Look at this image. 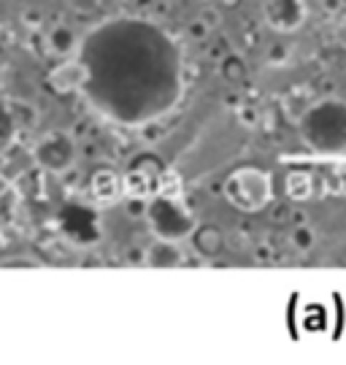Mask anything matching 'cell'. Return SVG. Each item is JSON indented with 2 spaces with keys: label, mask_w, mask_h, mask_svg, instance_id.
I'll return each instance as SVG.
<instances>
[{
  "label": "cell",
  "mask_w": 346,
  "mask_h": 365,
  "mask_svg": "<svg viewBox=\"0 0 346 365\" xmlns=\"http://www.w3.org/2000/svg\"><path fill=\"white\" fill-rule=\"evenodd\" d=\"M219 73L222 78H228V81H244L246 78V63L238 57V54H228L222 63H219Z\"/></svg>",
  "instance_id": "13"
},
{
  "label": "cell",
  "mask_w": 346,
  "mask_h": 365,
  "mask_svg": "<svg viewBox=\"0 0 346 365\" xmlns=\"http://www.w3.org/2000/svg\"><path fill=\"white\" fill-rule=\"evenodd\" d=\"M46 49H49V54H54V57L68 60V57H76L78 54L81 41H78L73 27L54 25V27H49V33H46Z\"/></svg>",
  "instance_id": "9"
},
{
  "label": "cell",
  "mask_w": 346,
  "mask_h": 365,
  "mask_svg": "<svg viewBox=\"0 0 346 365\" xmlns=\"http://www.w3.org/2000/svg\"><path fill=\"white\" fill-rule=\"evenodd\" d=\"M87 84H90V66L76 57L60 60L46 73V87L57 95H73V92L87 90Z\"/></svg>",
  "instance_id": "6"
},
{
  "label": "cell",
  "mask_w": 346,
  "mask_h": 365,
  "mask_svg": "<svg viewBox=\"0 0 346 365\" xmlns=\"http://www.w3.org/2000/svg\"><path fill=\"white\" fill-rule=\"evenodd\" d=\"M187 33H190V36H193V38H205V36H208V33H211V25H208V22H205L203 16H198V19H195V22H190V27H187Z\"/></svg>",
  "instance_id": "19"
},
{
  "label": "cell",
  "mask_w": 346,
  "mask_h": 365,
  "mask_svg": "<svg viewBox=\"0 0 346 365\" xmlns=\"http://www.w3.org/2000/svg\"><path fill=\"white\" fill-rule=\"evenodd\" d=\"M149 200H152V197L128 195V200H125V214H128L130 220H146V214H149Z\"/></svg>",
  "instance_id": "14"
},
{
  "label": "cell",
  "mask_w": 346,
  "mask_h": 365,
  "mask_svg": "<svg viewBox=\"0 0 346 365\" xmlns=\"http://www.w3.org/2000/svg\"><path fill=\"white\" fill-rule=\"evenodd\" d=\"M146 225L152 230L154 238H163V241H187L193 238L195 227H198V220L195 214L187 209V203L181 200V190L179 187H168L166 182L160 184L157 195L149 200V214H146Z\"/></svg>",
  "instance_id": "2"
},
{
  "label": "cell",
  "mask_w": 346,
  "mask_h": 365,
  "mask_svg": "<svg viewBox=\"0 0 346 365\" xmlns=\"http://www.w3.org/2000/svg\"><path fill=\"white\" fill-rule=\"evenodd\" d=\"M314 241H317V235H314L311 227H295L292 230V247L297 252H308V249L314 247Z\"/></svg>",
  "instance_id": "16"
},
{
  "label": "cell",
  "mask_w": 346,
  "mask_h": 365,
  "mask_svg": "<svg viewBox=\"0 0 346 365\" xmlns=\"http://www.w3.org/2000/svg\"><path fill=\"white\" fill-rule=\"evenodd\" d=\"M65 3H68V9L73 14H78V16H90V14L101 11L106 0H65Z\"/></svg>",
  "instance_id": "15"
},
{
  "label": "cell",
  "mask_w": 346,
  "mask_h": 365,
  "mask_svg": "<svg viewBox=\"0 0 346 365\" xmlns=\"http://www.w3.org/2000/svg\"><path fill=\"white\" fill-rule=\"evenodd\" d=\"M166 170L160 165V160H154L152 155L138 157L130 170L125 173V195H141V197H154L160 184H163Z\"/></svg>",
  "instance_id": "5"
},
{
  "label": "cell",
  "mask_w": 346,
  "mask_h": 365,
  "mask_svg": "<svg viewBox=\"0 0 346 365\" xmlns=\"http://www.w3.org/2000/svg\"><path fill=\"white\" fill-rule=\"evenodd\" d=\"M0 268H41V262L36 260V257L22 255V257H9V260H3Z\"/></svg>",
  "instance_id": "17"
},
{
  "label": "cell",
  "mask_w": 346,
  "mask_h": 365,
  "mask_svg": "<svg viewBox=\"0 0 346 365\" xmlns=\"http://www.w3.org/2000/svg\"><path fill=\"white\" fill-rule=\"evenodd\" d=\"M225 197L228 203L235 206L244 214H257L270 203L273 197V187H270V176L260 168H238L233 170L225 182Z\"/></svg>",
  "instance_id": "3"
},
{
  "label": "cell",
  "mask_w": 346,
  "mask_h": 365,
  "mask_svg": "<svg viewBox=\"0 0 346 365\" xmlns=\"http://www.w3.org/2000/svg\"><path fill=\"white\" fill-rule=\"evenodd\" d=\"M300 135L308 149L322 155H338L346 149V103L338 98H325L311 103L300 117Z\"/></svg>",
  "instance_id": "1"
},
{
  "label": "cell",
  "mask_w": 346,
  "mask_h": 365,
  "mask_svg": "<svg viewBox=\"0 0 346 365\" xmlns=\"http://www.w3.org/2000/svg\"><path fill=\"white\" fill-rule=\"evenodd\" d=\"M36 163L44 170H51V173H65L68 168H73V163H76L73 138L60 130L46 133L41 138V144L36 146Z\"/></svg>",
  "instance_id": "4"
},
{
  "label": "cell",
  "mask_w": 346,
  "mask_h": 365,
  "mask_svg": "<svg viewBox=\"0 0 346 365\" xmlns=\"http://www.w3.org/2000/svg\"><path fill=\"white\" fill-rule=\"evenodd\" d=\"M143 262L152 265V268H181L184 265V252L176 241L154 238V244L143 255Z\"/></svg>",
  "instance_id": "10"
},
{
  "label": "cell",
  "mask_w": 346,
  "mask_h": 365,
  "mask_svg": "<svg viewBox=\"0 0 346 365\" xmlns=\"http://www.w3.org/2000/svg\"><path fill=\"white\" fill-rule=\"evenodd\" d=\"M287 54H290V49L282 46V43H276V46L268 52V57H270V63H284V60H287Z\"/></svg>",
  "instance_id": "20"
},
{
  "label": "cell",
  "mask_w": 346,
  "mask_h": 365,
  "mask_svg": "<svg viewBox=\"0 0 346 365\" xmlns=\"http://www.w3.org/2000/svg\"><path fill=\"white\" fill-rule=\"evenodd\" d=\"M265 25L276 33H292L306 22V0H265Z\"/></svg>",
  "instance_id": "7"
},
{
  "label": "cell",
  "mask_w": 346,
  "mask_h": 365,
  "mask_svg": "<svg viewBox=\"0 0 346 365\" xmlns=\"http://www.w3.org/2000/svg\"><path fill=\"white\" fill-rule=\"evenodd\" d=\"M190 241H193L195 255H200L203 260H214L225 249V235L217 225H198Z\"/></svg>",
  "instance_id": "11"
},
{
  "label": "cell",
  "mask_w": 346,
  "mask_h": 365,
  "mask_svg": "<svg viewBox=\"0 0 346 365\" xmlns=\"http://www.w3.org/2000/svg\"><path fill=\"white\" fill-rule=\"evenodd\" d=\"M284 187H287V195L292 200H306L314 195V176L306 170H292V173H287Z\"/></svg>",
  "instance_id": "12"
},
{
  "label": "cell",
  "mask_w": 346,
  "mask_h": 365,
  "mask_svg": "<svg viewBox=\"0 0 346 365\" xmlns=\"http://www.w3.org/2000/svg\"><path fill=\"white\" fill-rule=\"evenodd\" d=\"M90 192L101 206H111L125 192V182L119 179V173L111 168H98L90 179Z\"/></svg>",
  "instance_id": "8"
},
{
  "label": "cell",
  "mask_w": 346,
  "mask_h": 365,
  "mask_svg": "<svg viewBox=\"0 0 346 365\" xmlns=\"http://www.w3.org/2000/svg\"><path fill=\"white\" fill-rule=\"evenodd\" d=\"M19 19H22V25L30 27V30H39V27L44 25V14H41L39 9H25Z\"/></svg>",
  "instance_id": "18"
},
{
  "label": "cell",
  "mask_w": 346,
  "mask_h": 365,
  "mask_svg": "<svg viewBox=\"0 0 346 365\" xmlns=\"http://www.w3.org/2000/svg\"><path fill=\"white\" fill-rule=\"evenodd\" d=\"M241 119H244V125H255L257 114H255V111H249V108H244V111H241Z\"/></svg>",
  "instance_id": "21"
},
{
  "label": "cell",
  "mask_w": 346,
  "mask_h": 365,
  "mask_svg": "<svg viewBox=\"0 0 346 365\" xmlns=\"http://www.w3.org/2000/svg\"><path fill=\"white\" fill-rule=\"evenodd\" d=\"M241 3H244V0H219V6H222V9H228V11H233V9H238Z\"/></svg>",
  "instance_id": "22"
}]
</instances>
